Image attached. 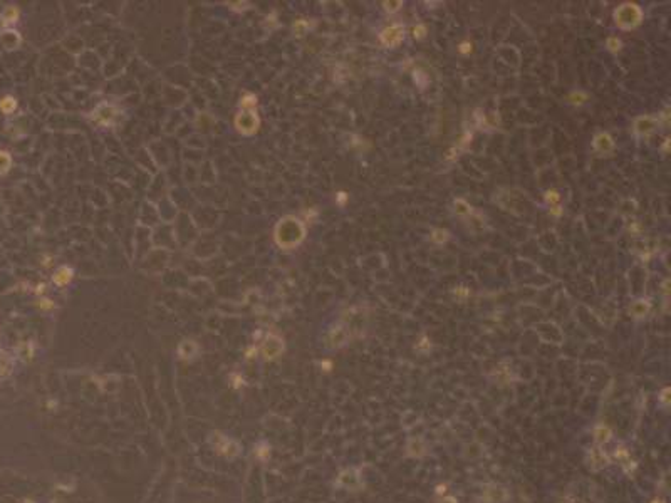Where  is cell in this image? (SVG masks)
I'll return each instance as SVG.
<instances>
[{"mask_svg": "<svg viewBox=\"0 0 671 503\" xmlns=\"http://www.w3.org/2000/svg\"><path fill=\"white\" fill-rule=\"evenodd\" d=\"M306 228L296 217H285L275 227V242L280 248H294L304 240Z\"/></svg>", "mask_w": 671, "mask_h": 503, "instance_id": "cell-1", "label": "cell"}, {"mask_svg": "<svg viewBox=\"0 0 671 503\" xmlns=\"http://www.w3.org/2000/svg\"><path fill=\"white\" fill-rule=\"evenodd\" d=\"M259 124H260V118L255 113V109H244L235 118V128L242 133V135H254L259 129Z\"/></svg>", "mask_w": 671, "mask_h": 503, "instance_id": "cell-2", "label": "cell"}, {"mask_svg": "<svg viewBox=\"0 0 671 503\" xmlns=\"http://www.w3.org/2000/svg\"><path fill=\"white\" fill-rule=\"evenodd\" d=\"M614 19H616V24H618V25H621V27H624V29L634 27V25H638V24H639L641 10L638 9V5H634V4H626V5H623V7L619 9V10H616Z\"/></svg>", "mask_w": 671, "mask_h": 503, "instance_id": "cell-3", "label": "cell"}, {"mask_svg": "<svg viewBox=\"0 0 671 503\" xmlns=\"http://www.w3.org/2000/svg\"><path fill=\"white\" fill-rule=\"evenodd\" d=\"M211 443H213L217 452L223 456H227V458H235V456L240 453L238 443L233 441L232 438H228L225 435H220V433H215L213 438H211Z\"/></svg>", "mask_w": 671, "mask_h": 503, "instance_id": "cell-4", "label": "cell"}, {"mask_svg": "<svg viewBox=\"0 0 671 503\" xmlns=\"http://www.w3.org/2000/svg\"><path fill=\"white\" fill-rule=\"evenodd\" d=\"M284 352V340L275 334H269L265 339H263L262 344V356L265 361H272L277 359V357Z\"/></svg>", "mask_w": 671, "mask_h": 503, "instance_id": "cell-5", "label": "cell"}, {"mask_svg": "<svg viewBox=\"0 0 671 503\" xmlns=\"http://www.w3.org/2000/svg\"><path fill=\"white\" fill-rule=\"evenodd\" d=\"M347 335H349V334H347V329L344 327V326H336V327H332L331 331L328 332V337H326V346H328V348H331V349L341 348V346L346 344Z\"/></svg>", "mask_w": 671, "mask_h": 503, "instance_id": "cell-6", "label": "cell"}, {"mask_svg": "<svg viewBox=\"0 0 671 503\" xmlns=\"http://www.w3.org/2000/svg\"><path fill=\"white\" fill-rule=\"evenodd\" d=\"M91 118H93L97 124H102V126L111 124L114 118H116V108H113L111 104H101V106L93 113V116Z\"/></svg>", "mask_w": 671, "mask_h": 503, "instance_id": "cell-7", "label": "cell"}, {"mask_svg": "<svg viewBox=\"0 0 671 503\" xmlns=\"http://www.w3.org/2000/svg\"><path fill=\"white\" fill-rule=\"evenodd\" d=\"M589 461H591V466L594 468V470H599V468H604L607 463H609V458H607V455H606V452L604 449H599V448H593L589 452Z\"/></svg>", "mask_w": 671, "mask_h": 503, "instance_id": "cell-8", "label": "cell"}, {"mask_svg": "<svg viewBox=\"0 0 671 503\" xmlns=\"http://www.w3.org/2000/svg\"><path fill=\"white\" fill-rule=\"evenodd\" d=\"M337 483L344 488H356L359 485V475L356 473V470H346L337 478Z\"/></svg>", "mask_w": 671, "mask_h": 503, "instance_id": "cell-9", "label": "cell"}, {"mask_svg": "<svg viewBox=\"0 0 671 503\" xmlns=\"http://www.w3.org/2000/svg\"><path fill=\"white\" fill-rule=\"evenodd\" d=\"M14 369V361L7 351L0 349V381L9 378Z\"/></svg>", "mask_w": 671, "mask_h": 503, "instance_id": "cell-10", "label": "cell"}, {"mask_svg": "<svg viewBox=\"0 0 671 503\" xmlns=\"http://www.w3.org/2000/svg\"><path fill=\"white\" fill-rule=\"evenodd\" d=\"M383 40H384V44H388V45H394V44H398L399 40H401V37H403V29H401L399 25H394V27H389V29H386V31L383 32Z\"/></svg>", "mask_w": 671, "mask_h": 503, "instance_id": "cell-11", "label": "cell"}, {"mask_svg": "<svg viewBox=\"0 0 671 503\" xmlns=\"http://www.w3.org/2000/svg\"><path fill=\"white\" fill-rule=\"evenodd\" d=\"M17 20H19V9L14 7V5H9V7L0 14V24H2L4 27L15 24Z\"/></svg>", "mask_w": 671, "mask_h": 503, "instance_id": "cell-12", "label": "cell"}, {"mask_svg": "<svg viewBox=\"0 0 671 503\" xmlns=\"http://www.w3.org/2000/svg\"><path fill=\"white\" fill-rule=\"evenodd\" d=\"M197 351H198V348L193 340H185V342L180 344L178 354H180L181 359H192L193 356H197Z\"/></svg>", "mask_w": 671, "mask_h": 503, "instance_id": "cell-13", "label": "cell"}, {"mask_svg": "<svg viewBox=\"0 0 671 503\" xmlns=\"http://www.w3.org/2000/svg\"><path fill=\"white\" fill-rule=\"evenodd\" d=\"M71 279H72V269H69V267H61V269H57V272H56L54 277H52L54 284H56V285H59V287L66 285Z\"/></svg>", "mask_w": 671, "mask_h": 503, "instance_id": "cell-14", "label": "cell"}, {"mask_svg": "<svg viewBox=\"0 0 671 503\" xmlns=\"http://www.w3.org/2000/svg\"><path fill=\"white\" fill-rule=\"evenodd\" d=\"M485 495H487V503H500V501L505 500V491H503L502 488H498V487H493L492 490H487Z\"/></svg>", "mask_w": 671, "mask_h": 503, "instance_id": "cell-15", "label": "cell"}, {"mask_svg": "<svg viewBox=\"0 0 671 503\" xmlns=\"http://www.w3.org/2000/svg\"><path fill=\"white\" fill-rule=\"evenodd\" d=\"M15 108H17V101H15L14 96L2 97V101H0V109H2L4 114H12L15 111Z\"/></svg>", "mask_w": 671, "mask_h": 503, "instance_id": "cell-16", "label": "cell"}, {"mask_svg": "<svg viewBox=\"0 0 671 503\" xmlns=\"http://www.w3.org/2000/svg\"><path fill=\"white\" fill-rule=\"evenodd\" d=\"M655 126H656V121L653 118H641V119H638V123H636V131L650 133Z\"/></svg>", "mask_w": 671, "mask_h": 503, "instance_id": "cell-17", "label": "cell"}, {"mask_svg": "<svg viewBox=\"0 0 671 503\" xmlns=\"http://www.w3.org/2000/svg\"><path fill=\"white\" fill-rule=\"evenodd\" d=\"M611 148H612V143H611L609 136L607 135L598 136V140H596V149H599L601 153H607V151H611Z\"/></svg>", "mask_w": 671, "mask_h": 503, "instance_id": "cell-18", "label": "cell"}, {"mask_svg": "<svg viewBox=\"0 0 671 503\" xmlns=\"http://www.w3.org/2000/svg\"><path fill=\"white\" fill-rule=\"evenodd\" d=\"M10 166H12V156L7 151H4V149H0V175L9 173Z\"/></svg>", "mask_w": 671, "mask_h": 503, "instance_id": "cell-19", "label": "cell"}, {"mask_svg": "<svg viewBox=\"0 0 671 503\" xmlns=\"http://www.w3.org/2000/svg\"><path fill=\"white\" fill-rule=\"evenodd\" d=\"M594 438H596V441H599V443H604V441H607V439L611 438V430L607 426H598L594 430Z\"/></svg>", "mask_w": 671, "mask_h": 503, "instance_id": "cell-20", "label": "cell"}, {"mask_svg": "<svg viewBox=\"0 0 671 503\" xmlns=\"http://www.w3.org/2000/svg\"><path fill=\"white\" fill-rule=\"evenodd\" d=\"M257 104V99H255V96H252V94H247V96H244L242 97V102H240V106H242L244 109H254V106Z\"/></svg>", "mask_w": 671, "mask_h": 503, "instance_id": "cell-21", "label": "cell"}, {"mask_svg": "<svg viewBox=\"0 0 671 503\" xmlns=\"http://www.w3.org/2000/svg\"><path fill=\"white\" fill-rule=\"evenodd\" d=\"M41 302H42L41 305H42L44 309H50V307H52V302H50V300H41Z\"/></svg>", "mask_w": 671, "mask_h": 503, "instance_id": "cell-22", "label": "cell"}, {"mask_svg": "<svg viewBox=\"0 0 671 503\" xmlns=\"http://www.w3.org/2000/svg\"><path fill=\"white\" fill-rule=\"evenodd\" d=\"M441 503H457V500L453 498V496H446V498H443V501Z\"/></svg>", "mask_w": 671, "mask_h": 503, "instance_id": "cell-23", "label": "cell"}, {"mask_svg": "<svg viewBox=\"0 0 671 503\" xmlns=\"http://www.w3.org/2000/svg\"><path fill=\"white\" fill-rule=\"evenodd\" d=\"M653 503H664V501H663V500H655Z\"/></svg>", "mask_w": 671, "mask_h": 503, "instance_id": "cell-24", "label": "cell"}]
</instances>
